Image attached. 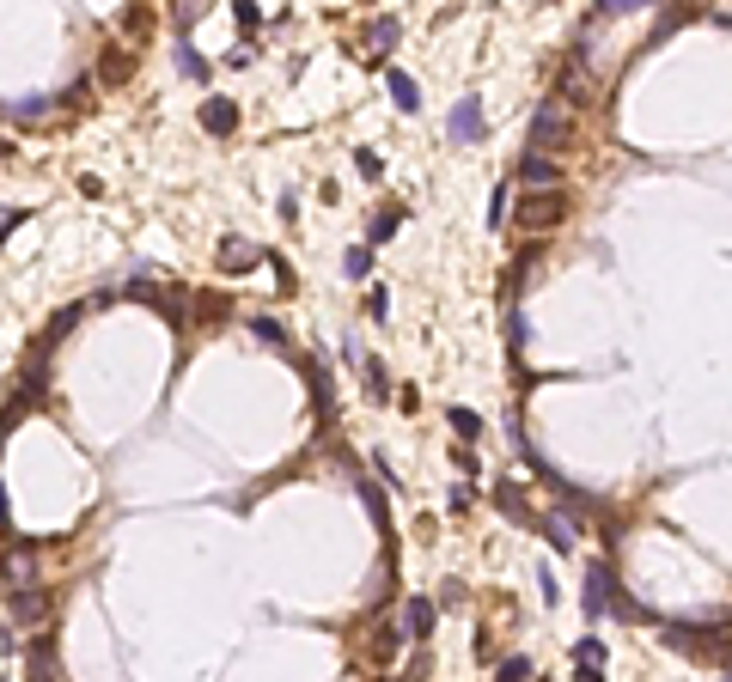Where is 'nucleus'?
Returning <instances> with one entry per match:
<instances>
[{
    "mask_svg": "<svg viewBox=\"0 0 732 682\" xmlns=\"http://www.w3.org/2000/svg\"><path fill=\"white\" fill-rule=\"evenodd\" d=\"M580 603H586L593 621H604V615H617V621H647V610H641V603H628L623 591H617L610 561H593V567H586V597H580Z\"/></svg>",
    "mask_w": 732,
    "mask_h": 682,
    "instance_id": "nucleus-1",
    "label": "nucleus"
},
{
    "mask_svg": "<svg viewBox=\"0 0 732 682\" xmlns=\"http://www.w3.org/2000/svg\"><path fill=\"white\" fill-rule=\"evenodd\" d=\"M49 610H55V597H49L43 585H31V591H6V615H13L19 628H43Z\"/></svg>",
    "mask_w": 732,
    "mask_h": 682,
    "instance_id": "nucleus-2",
    "label": "nucleus"
},
{
    "mask_svg": "<svg viewBox=\"0 0 732 682\" xmlns=\"http://www.w3.org/2000/svg\"><path fill=\"white\" fill-rule=\"evenodd\" d=\"M561 213H568L561 189H537V195L519 207V226H525V232H550V226H561Z\"/></svg>",
    "mask_w": 732,
    "mask_h": 682,
    "instance_id": "nucleus-3",
    "label": "nucleus"
},
{
    "mask_svg": "<svg viewBox=\"0 0 732 682\" xmlns=\"http://www.w3.org/2000/svg\"><path fill=\"white\" fill-rule=\"evenodd\" d=\"M433 615H440V603H427V597H403V610H397V634H403V640H427V634H433Z\"/></svg>",
    "mask_w": 732,
    "mask_h": 682,
    "instance_id": "nucleus-4",
    "label": "nucleus"
},
{
    "mask_svg": "<svg viewBox=\"0 0 732 682\" xmlns=\"http://www.w3.org/2000/svg\"><path fill=\"white\" fill-rule=\"evenodd\" d=\"M452 140H483L488 135V116H483V98H458L452 104V122H446Z\"/></svg>",
    "mask_w": 732,
    "mask_h": 682,
    "instance_id": "nucleus-5",
    "label": "nucleus"
},
{
    "mask_svg": "<svg viewBox=\"0 0 732 682\" xmlns=\"http://www.w3.org/2000/svg\"><path fill=\"white\" fill-rule=\"evenodd\" d=\"M0 573H6V591H31L37 585V554L31 548H0Z\"/></svg>",
    "mask_w": 732,
    "mask_h": 682,
    "instance_id": "nucleus-6",
    "label": "nucleus"
},
{
    "mask_svg": "<svg viewBox=\"0 0 732 682\" xmlns=\"http://www.w3.org/2000/svg\"><path fill=\"white\" fill-rule=\"evenodd\" d=\"M561 135H568V116H561V104H537V116H531V153L556 146Z\"/></svg>",
    "mask_w": 732,
    "mask_h": 682,
    "instance_id": "nucleus-7",
    "label": "nucleus"
},
{
    "mask_svg": "<svg viewBox=\"0 0 732 682\" xmlns=\"http://www.w3.org/2000/svg\"><path fill=\"white\" fill-rule=\"evenodd\" d=\"M263 262V244H250V238H226L220 244V274H250Z\"/></svg>",
    "mask_w": 732,
    "mask_h": 682,
    "instance_id": "nucleus-8",
    "label": "nucleus"
},
{
    "mask_svg": "<svg viewBox=\"0 0 732 682\" xmlns=\"http://www.w3.org/2000/svg\"><path fill=\"white\" fill-rule=\"evenodd\" d=\"M519 183H531V189H556L561 165L550 159V153H525V159H519Z\"/></svg>",
    "mask_w": 732,
    "mask_h": 682,
    "instance_id": "nucleus-9",
    "label": "nucleus"
},
{
    "mask_svg": "<svg viewBox=\"0 0 732 682\" xmlns=\"http://www.w3.org/2000/svg\"><path fill=\"white\" fill-rule=\"evenodd\" d=\"M494 506L507 512L513 524H531V530H537V512L525 506V487H519V481H494Z\"/></svg>",
    "mask_w": 732,
    "mask_h": 682,
    "instance_id": "nucleus-10",
    "label": "nucleus"
},
{
    "mask_svg": "<svg viewBox=\"0 0 732 682\" xmlns=\"http://www.w3.org/2000/svg\"><path fill=\"white\" fill-rule=\"evenodd\" d=\"M397 37H403V25H397L391 12H379V19L366 25V62H379V55H391V49H397Z\"/></svg>",
    "mask_w": 732,
    "mask_h": 682,
    "instance_id": "nucleus-11",
    "label": "nucleus"
},
{
    "mask_svg": "<svg viewBox=\"0 0 732 682\" xmlns=\"http://www.w3.org/2000/svg\"><path fill=\"white\" fill-rule=\"evenodd\" d=\"M25 682H55V646L49 640H25Z\"/></svg>",
    "mask_w": 732,
    "mask_h": 682,
    "instance_id": "nucleus-12",
    "label": "nucleus"
},
{
    "mask_svg": "<svg viewBox=\"0 0 732 682\" xmlns=\"http://www.w3.org/2000/svg\"><path fill=\"white\" fill-rule=\"evenodd\" d=\"M202 129H208V135H232V129H239V104L232 98H208L202 104Z\"/></svg>",
    "mask_w": 732,
    "mask_h": 682,
    "instance_id": "nucleus-13",
    "label": "nucleus"
},
{
    "mask_svg": "<svg viewBox=\"0 0 732 682\" xmlns=\"http://www.w3.org/2000/svg\"><path fill=\"white\" fill-rule=\"evenodd\" d=\"M537 536H543V543L556 548V554H568V548H574V536H580V524H574V518H537Z\"/></svg>",
    "mask_w": 732,
    "mask_h": 682,
    "instance_id": "nucleus-14",
    "label": "nucleus"
},
{
    "mask_svg": "<svg viewBox=\"0 0 732 682\" xmlns=\"http://www.w3.org/2000/svg\"><path fill=\"white\" fill-rule=\"evenodd\" d=\"M306 384H312V403H317V414L330 420V414H336V378L324 372V366H306Z\"/></svg>",
    "mask_w": 732,
    "mask_h": 682,
    "instance_id": "nucleus-15",
    "label": "nucleus"
},
{
    "mask_svg": "<svg viewBox=\"0 0 732 682\" xmlns=\"http://www.w3.org/2000/svg\"><path fill=\"white\" fill-rule=\"evenodd\" d=\"M384 86H391V98H397V110H409V116L421 110V86H416V79H409L403 68H391V73H384Z\"/></svg>",
    "mask_w": 732,
    "mask_h": 682,
    "instance_id": "nucleus-16",
    "label": "nucleus"
},
{
    "mask_svg": "<svg viewBox=\"0 0 732 682\" xmlns=\"http://www.w3.org/2000/svg\"><path fill=\"white\" fill-rule=\"evenodd\" d=\"M360 384H366V403H391V372H384V360H360Z\"/></svg>",
    "mask_w": 732,
    "mask_h": 682,
    "instance_id": "nucleus-17",
    "label": "nucleus"
},
{
    "mask_svg": "<svg viewBox=\"0 0 732 682\" xmlns=\"http://www.w3.org/2000/svg\"><path fill=\"white\" fill-rule=\"evenodd\" d=\"M80 317H86V305H62V311H55V317H49V329H43V341H37V347L49 353V347H55V341L68 336V329H73V323H80Z\"/></svg>",
    "mask_w": 732,
    "mask_h": 682,
    "instance_id": "nucleus-18",
    "label": "nucleus"
},
{
    "mask_svg": "<svg viewBox=\"0 0 732 682\" xmlns=\"http://www.w3.org/2000/svg\"><path fill=\"white\" fill-rule=\"evenodd\" d=\"M250 336H257V341H269L275 353H293V347H287V329H281L269 311H257V317H250Z\"/></svg>",
    "mask_w": 732,
    "mask_h": 682,
    "instance_id": "nucleus-19",
    "label": "nucleus"
},
{
    "mask_svg": "<svg viewBox=\"0 0 732 682\" xmlns=\"http://www.w3.org/2000/svg\"><path fill=\"white\" fill-rule=\"evenodd\" d=\"M446 420H452V433H458L464 445L483 439V414H476V409H464V403H458V409H446Z\"/></svg>",
    "mask_w": 732,
    "mask_h": 682,
    "instance_id": "nucleus-20",
    "label": "nucleus"
},
{
    "mask_svg": "<svg viewBox=\"0 0 732 682\" xmlns=\"http://www.w3.org/2000/svg\"><path fill=\"white\" fill-rule=\"evenodd\" d=\"M105 86H122V79H129V73H135V55H129V49H105Z\"/></svg>",
    "mask_w": 732,
    "mask_h": 682,
    "instance_id": "nucleus-21",
    "label": "nucleus"
},
{
    "mask_svg": "<svg viewBox=\"0 0 732 682\" xmlns=\"http://www.w3.org/2000/svg\"><path fill=\"white\" fill-rule=\"evenodd\" d=\"M604 658H610V640H598V634L574 640V664H598V670H604Z\"/></svg>",
    "mask_w": 732,
    "mask_h": 682,
    "instance_id": "nucleus-22",
    "label": "nucleus"
},
{
    "mask_svg": "<svg viewBox=\"0 0 732 682\" xmlns=\"http://www.w3.org/2000/svg\"><path fill=\"white\" fill-rule=\"evenodd\" d=\"M360 500H366V512H373V524H379V536H384V543H391V512H384V494H379V487H366V481H360Z\"/></svg>",
    "mask_w": 732,
    "mask_h": 682,
    "instance_id": "nucleus-23",
    "label": "nucleus"
},
{
    "mask_svg": "<svg viewBox=\"0 0 732 682\" xmlns=\"http://www.w3.org/2000/svg\"><path fill=\"white\" fill-rule=\"evenodd\" d=\"M366 269H373V244H354L349 256H342V274L349 280H366Z\"/></svg>",
    "mask_w": 732,
    "mask_h": 682,
    "instance_id": "nucleus-24",
    "label": "nucleus"
},
{
    "mask_svg": "<svg viewBox=\"0 0 732 682\" xmlns=\"http://www.w3.org/2000/svg\"><path fill=\"white\" fill-rule=\"evenodd\" d=\"M43 110H49V98H19V104H6V116H13V122H37V116H43Z\"/></svg>",
    "mask_w": 732,
    "mask_h": 682,
    "instance_id": "nucleus-25",
    "label": "nucleus"
},
{
    "mask_svg": "<svg viewBox=\"0 0 732 682\" xmlns=\"http://www.w3.org/2000/svg\"><path fill=\"white\" fill-rule=\"evenodd\" d=\"M397 226H403V213H397V207H384L379 220H373V232H366V244H384L391 232H397Z\"/></svg>",
    "mask_w": 732,
    "mask_h": 682,
    "instance_id": "nucleus-26",
    "label": "nucleus"
},
{
    "mask_svg": "<svg viewBox=\"0 0 732 682\" xmlns=\"http://www.w3.org/2000/svg\"><path fill=\"white\" fill-rule=\"evenodd\" d=\"M470 500H476V487H470V481H458L452 494H446V512H452V518H464V512H470Z\"/></svg>",
    "mask_w": 732,
    "mask_h": 682,
    "instance_id": "nucleus-27",
    "label": "nucleus"
},
{
    "mask_svg": "<svg viewBox=\"0 0 732 682\" xmlns=\"http://www.w3.org/2000/svg\"><path fill=\"white\" fill-rule=\"evenodd\" d=\"M507 341H513V353H525V341H531V323L519 311H507Z\"/></svg>",
    "mask_w": 732,
    "mask_h": 682,
    "instance_id": "nucleus-28",
    "label": "nucleus"
},
{
    "mask_svg": "<svg viewBox=\"0 0 732 682\" xmlns=\"http://www.w3.org/2000/svg\"><path fill=\"white\" fill-rule=\"evenodd\" d=\"M177 68L189 73V79H208V62H202V55H196V49H189V43H183V49H177Z\"/></svg>",
    "mask_w": 732,
    "mask_h": 682,
    "instance_id": "nucleus-29",
    "label": "nucleus"
},
{
    "mask_svg": "<svg viewBox=\"0 0 732 682\" xmlns=\"http://www.w3.org/2000/svg\"><path fill=\"white\" fill-rule=\"evenodd\" d=\"M354 170H360V177L373 183V177H384V159H379V153H366V146H360V153H354Z\"/></svg>",
    "mask_w": 732,
    "mask_h": 682,
    "instance_id": "nucleus-30",
    "label": "nucleus"
},
{
    "mask_svg": "<svg viewBox=\"0 0 732 682\" xmlns=\"http://www.w3.org/2000/svg\"><path fill=\"white\" fill-rule=\"evenodd\" d=\"M507 220V183H494V195H488V226H501Z\"/></svg>",
    "mask_w": 732,
    "mask_h": 682,
    "instance_id": "nucleus-31",
    "label": "nucleus"
},
{
    "mask_svg": "<svg viewBox=\"0 0 732 682\" xmlns=\"http://www.w3.org/2000/svg\"><path fill=\"white\" fill-rule=\"evenodd\" d=\"M452 463L458 470H464V481L476 476V470H483V463H476V451H470V445H452Z\"/></svg>",
    "mask_w": 732,
    "mask_h": 682,
    "instance_id": "nucleus-32",
    "label": "nucleus"
},
{
    "mask_svg": "<svg viewBox=\"0 0 732 682\" xmlns=\"http://www.w3.org/2000/svg\"><path fill=\"white\" fill-rule=\"evenodd\" d=\"M531 677V658H507V664H501V682H525Z\"/></svg>",
    "mask_w": 732,
    "mask_h": 682,
    "instance_id": "nucleus-33",
    "label": "nucleus"
},
{
    "mask_svg": "<svg viewBox=\"0 0 732 682\" xmlns=\"http://www.w3.org/2000/svg\"><path fill=\"white\" fill-rule=\"evenodd\" d=\"M366 311L384 323V317H391V293H384V287H373V293H366Z\"/></svg>",
    "mask_w": 732,
    "mask_h": 682,
    "instance_id": "nucleus-34",
    "label": "nucleus"
},
{
    "mask_svg": "<svg viewBox=\"0 0 732 682\" xmlns=\"http://www.w3.org/2000/svg\"><path fill=\"white\" fill-rule=\"evenodd\" d=\"M458 603H464V585L446 579V585H440V610H458Z\"/></svg>",
    "mask_w": 732,
    "mask_h": 682,
    "instance_id": "nucleus-35",
    "label": "nucleus"
},
{
    "mask_svg": "<svg viewBox=\"0 0 732 682\" xmlns=\"http://www.w3.org/2000/svg\"><path fill=\"white\" fill-rule=\"evenodd\" d=\"M239 25H244V31H257V25H263V6H250V0H239Z\"/></svg>",
    "mask_w": 732,
    "mask_h": 682,
    "instance_id": "nucleus-36",
    "label": "nucleus"
},
{
    "mask_svg": "<svg viewBox=\"0 0 732 682\" xmlns=\"http://www.w3.org/2000/svg\"><path fill=\"white\" fill-rule=\"evenodd\" d=\"M537 591H543L550 603H556V597H561V591H556V573H550V567H537Z\"/></svg>",
    "mask_w": 732,
    "mask_h": 682,
    "instance_id": "nucleus-37",
    "label": "nucleus"
},
{
    "mask_svg": "<svg viewBox=\"0 0 732 682\" xmlns=\"http://www.w3.org/2000/svg\"><path fill=\"white\" fill-rule=\"evenodd\" d=\"M574 682H604V670L598 664H574Z\"/></svg>",
    "mask_w": 732,
    "mask_h": 682,
    "instance_id": "nucleus-38",
    "label": "nucleus"
},
{
    "mask_svg": "<svg viewBox=\"0 0 732 682\" xmlns=\"http://www.w3.org/2000/svg\"><path fill=\"white\" fill-rule=\"evenodd\" d=\"M19 220H25V213H0V238H6V232L19 226Z\"/></svg>",
    "mask_w": 732,
    "mask_h": 682,
    "instance_id": "nucleus-39",
    "label": "nucleus"
},
{
    "mask_svg": "<svg viewBox=\"0 0 732 682\" xmlns=\"http://www.w3.org/2000/svg\"><path fill=\"white\" fill-rule=\"evenodd\" d=\"M0 530H6V494H0Z\"/></svg>",
    "mask_w": 732,
    "mask_h": 682,
    "instance_id": "nucleus-40",
    "label": "nucleus"
},
{
    "mask_svg": "<svg viewBox=\"0 0 732 682\" xmlns=\"http://www.w3.org/2000/svg\"><path fill=\"white\" fill-rule=\"evenodd\" d=\"M727 682H732V670H727Z\"/></svg>",
    "mask_w": 732,
    "mask_h": 682,
    "instance_id": "nucleus-41",
    "label": "nucleus"
}]
</instances>
